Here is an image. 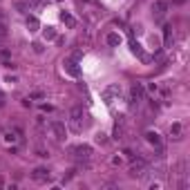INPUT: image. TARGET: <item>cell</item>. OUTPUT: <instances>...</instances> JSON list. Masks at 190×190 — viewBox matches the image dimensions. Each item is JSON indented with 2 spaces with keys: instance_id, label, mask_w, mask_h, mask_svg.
Here are the masks:
<instances>
[{
  "instance_id": "11",
  "label": "cell",
  "mask_w": 190,
  "mask_h": 190,
  "mask_svg": "<svg viewBox=\"0 0 190 190\" xmlns=\"http://www.w3.org/2000/svg\"><path fill=\"white\" fill-rule=\"evenodd\" d=\"M63 20H65V22H67V25H70V27H74V25H76V20H74V18H72L70 14H63Z\"/></svg>"
},
{
  "instance_id": "4",
  "label": "cell",
  "mask_w": 190,
  "mask_h": 190,
  "mask_svg": "<svg viewBox=\"0 0 190 190\" xmlns=\"http://www.w3.org/2000/svg\"><path fill=\"white\" fill-rule=\"evenodd\" d=\"M51 130H54V134H56V139H58V141L65 139V125H63V123L54 121V123H51Z\"/></svg>"
},
{
  "instance_id": "14",
  "label": "cell",
  "mask_w": 190,
  "mask_h": 190,
  "mask_svg": "<svg viewBox=\"0 0 190 190\" xmlns=\"http://www.w3.org/2000/svg\"><path fill=\"white\" fill-rule=\"evenodd\" d=\"M45 38H54V29H51V27L45 29Z\"/></svg>"
},
{
  "instance_id": "2",
  "label": "cell",
  "mask_w": 190,
  "mask_h": 190,
  "mask_svg": "<svg viewBox=\"0 0 190 190\" xmlns=\"http://www.w3.org/2000/svg\"><path fill=\"white\" fill-rule=\"evenodd\" d=\"M31 179L34 181H47L49 179V170L47 168H36L31 172Z\"/></svg>"
},
{
  "instance_id": "12",
  "label": "cell",
  "mask_w": 190,
  "mask_h": 190,
  "mask_svg": "<svg viewBox=\"0 0 190 190\" xmlns=\"http://www.w3.org/2000/svg\"><path fill=\"white\" fill-rule=\"evenodd\" d=\"M27 25H29V27H31V31H34V29L38 27V20L34 18V16H29V18H27Z\"/></svg>"
},
{
  "instance_id": "10",
  "label": "cell",
  "mask_w": 190,
  "mask_h": 190,
  "mask_svg": "<svg viewBox=\"0 0 190 190\" xmlns=\"http://www.w3.org/2000/svg\"><path fill=\"white\" fill-rule=\"evenodd\" d=\"M107 43H110V45H119V43H121V38L116 36V34H110V36H107Z\"/></svg>"
},
{
  "instance_id": "6",
  "label": "cell",
  "mask_w": 190,
  "mask_h": 190,
  "mask_svg": "<svg viewBox=\"0 0 190 190\" xmlns=\"http://www.w3.org/2000/svg\"><path fill=\"white\" fill-rule=\"evenodd\" d=\"M65 70L72 74V76H78V67H76V63L74 61H65Z\"/></svg>"
},
{
  "instance_id": "9",
  "label": "cell",
  "mask_w": 190,
  "mask_h": 190,
  "mask_svg": "<svg viewBox=\"0 0 190 190\" xmlns=\"http://www.w3.org/2000/svg\"><path fill=\"white\" fill-rule=\"evenodd\" d=\"M170 132L175 134V139H179V134H181V125H179V123H175V125L170 128Z\"/></svg>"
},
{
  "instance_id": "3",
  "label": "cell",
  "mask_w": 190,
  "mask_h": 190,
  "mask_svg": "<svg viewBox=\"0 0 190 190\" xmlns=\"http://www.w3.org/2000/svg\"><path fill=\"white\" fill-rule=\"evenodd\" d=\"M143 170H146V161H136L130 168V177H143Z\"/></svg>"
},
{
  "instance_id": "13",
  "label": "cell",
  "mask_w": 190,
  "mask_h": 190,
  "mask_svg": "<svg viewBox=\"0 0 190 190\" xmlns=\"http://www.w3.org/2000/svg\"><path fill=\"white\" fill-rule=\"evenodd\" d=\"M43 5V0H29V9H38Z\"/></svg>"
},
{
  "instance_id": "1",
  "label": "cell",
  "mask_w": 190,
  "mask_h": 190,
  "mask_svg": "<svg viewBox=\"0 0 190 190\" xmlns=\"http://www.w3.org/2000/svg\"><path fill=\"white\" fill-rule=\"evenodd\" d=\"M165 11H168V2H165V0H157V2L152 5V14L157 16V18H161Z\"/></svg>"
},
{
  "instance_id": "7",
  "label": "cell",
  "mask_w": 190,
  "mask_h": 190,
  "mask_svg": "<svg viewBox=\"0 0 190 190\" xmlns=\"http://www.w3.org/2000/svg\"><path fill=\"white\" fill-rule=\"evenodd\" d=\"M146 139L150 141V143H154V146H159V143H161V139H159L157 132H146Z\"/></svg>"
},
{
  "instance_id": "8",
  "label": "cell",
  "mask_w": 190,
  "mask_h": 190,
  "mask_svg": "<svg viewBox=\"0 0 190 190\" xmlns=\"http://www.w3.org/2000/svg\"><path fill=\"white\" fill-rule=\"evenodd\" d=\"M141 96H143L141 85H134V87H132V99H134V101H141Z\"/></svg>"
},
{
  "instance_id": "15",
  "label": "cell",
  "mask_w": 190,
  "mask_h": 190,
  "mask_svg": "<svg viewBox=\"0 0 190 190\" xmlns=\"http://www.w3.org/2000/svg\"><path fill=\"white\" fill-rule=\"evenodd\" d=\"M34 51H36V54H40V51H43V45H40V43H34Z\"/></svg>"
},
{
  "instance_id": "5",
  "label": "cell",
  "mask_w": 190,
  "mask_h": 190,
  "mask_svg": "<svg viewBox=\"0 0 190 190\" xmlns=\"http://www.w3.org/2000/svg\"><path fill=\"white\" fill-rule=\"evenodd\" d=\"M72 152H76L78 157H83V159H87L90 154H92V148L90 146H76V148H72Z\"/></svg>"
}]
</instances>
